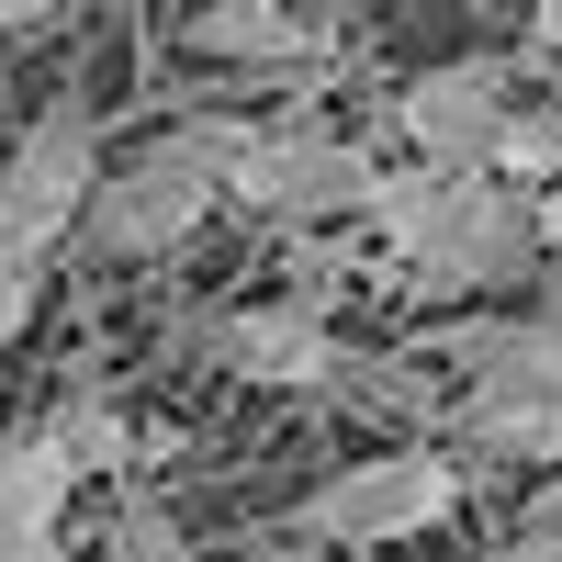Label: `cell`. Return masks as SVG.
Masks as SVG:
<instances>
[{
	"instance_id": "cell-20",
	"label": "cell",
	"mask_w": 562,
	"mask_h": 562,
	"mask_svg": "<svg viewBox=\"0 0 562 562\" xmlns=\"http://www.w3.org/2000/svg\"><path fill=\"white\" fill-rule=\"evenodd\" d=\"M315 23H349V12H383V0H304Z\"/></svg>"
},
{
	"instance_id": "cell-15",
	"label": "cell",
	"mask_w": 562,
	"mask_h": 562,
	"mask_svg": "<svg viewBox=\"0 0 562 562\" xmlns=\"http://www.w3.org/2000/svg\"><path fill=\"white\" fill-rule=\"evenodd\" d=\"M34 304H45V259H0V349L34 326Z\"/></svg>"
},
{
	"instance_id": "cell-18",
	"label": "cell",
	"mask_w": 562,
	"mask_h": 562,
	"mask_svg": "<svg viewBox=\"0 0 562 562\" xmlns=\"http://www.w3.org/2000/svg\"><path fill=\"white\" fill-rule=\"evenodd\" d=\"M529 45H540V57H562V0H529Z\"/></svg>"
},
{
	"instance_id": "cell-3",
	"label": "cell",
	"mask_w": 562,
	"mask_h": 562,
	"mask_svg": "<svg viewBox=\"0 0 562 562\" xmlns=\"http://www.w3.org/2000/svg\"><path fill=\"white\" fill-rule=\"evenodd\" d=\"M383 169H371L338 124L315 113H259L248 124V158H237V214L281 225V237H315V225H360Z\"/></svg>"
},
{
	"instance_id": "cell-5",
	"label": "cell",
	"mask_w": 562,
	"mask_h": 562,
	"mask_svg": "<svg viewBox=\"0 0 562 562\" xmlns=\"http://www.w3.org/2000/svg\"><path fill=\"white\" fill-rule=\"evenodd\" d=\"M450 506H461V461L439 439H394L371 461H338V473L293 506V529L326 540V551H394V540H428Z\"/></svg>"
},
{
	"instance_id": "cell-19",
	"label": "cell",
	"mask_w": 562,
	"mask_h": 562,
	"mask_svg": "<svg viewBox=\"0 0 562 562\" xmlns=\"http://www.w3.org/2000/svg\"><path fill=\"white\" fill-rule=\"evenodd\" d=\"M540 248L562 259V180H551V192H540Z\"/></svg>"
},
{
	"instance_id": "cell-17",
	"label": "cell",
	"mask_w": 562,
	"mask_h": 562,
	"mask_svg": "<svg viewBox=\"0 0 562 562\" xmlns=\"http://www.w3.org/2000/svg\"><path fill=\"white\" fill-rule=\"evenodd\" d=\"M484 562H562V529H506Z\"/></svg>"
},
{
	"instance_id": "cell-12",
	"label": "cell",
	"mask_w": 562,
	"mask_h": 562,
	"mask_svg": "<svg viewBox=\"0 0 562 562\" xmlns=\"http://www.w3.org/2000/svg\"><path fill=\"white\" fill-rule=\"evenodd\" d=\"M102 562H203V551H192V529H180L147 484H124L113 495V529H102Z\"/></svg>"
},
{
	"instance_id": "cell-22",
	"label": "cell",
	"mask_w": 562,
	"mask_h": 562,
	"mask_svg": "<svg viewBox=\"0 0 562 562\" xmlns=\"http://www.w3.org/2000/svg\"><path fill=\"white\" fill-rule=\"evenodd\" d=\"M34 562H68V540H57V551H34Z\"/></svg>"
},
{
	"instance_id": "cell-14",
	"label": "cell",
	"mask_w": 562,
	"mask_h": 562,
	"mask_svg": "<svg viewBox=\"0 0 562 562\" xmlns=\"http://www.w3.org/2000/svg\"><path fill=\"white\" fill-rule=\"evenodd\" d=\"M495 169L518 180V192H551V180H562V102H518V124H506Z\"/></svg>"
},
{
	"instance_id": "cell-8",
	"label": "cell",
	"mask_w": 562,
	"mask_h": 562,
	"mask_svg": "<svg viewBox=\"0 0 562 562\" xmlns=\"http://www.w3.org/2000/svg\"><path fill=\"white\" fill-rule=\"evenodd\" d=\"M180 338H192L214 371L259 383V394H326V383H338V360H349V338H338V326H326V304H304V293L180 315Z\"/></svg>"
},
{
	"instance_id": "cell-6",
	"label": "cell",
	"mask_w": 562,
	"mask_h": 562,
	"mask_svg": "<svg viewBox=\"0 0 562 562\" xmlns=\"http://www.w3.org/2000/svg\"><path fill=\"white\" fill-rule=\"evenodd\" d=\"M102 192V124L79 102H45L12 158H0V259H57L79 248V214Z\"/></svg>"
},
{
	"instance_id": "cell-11",
	"label": "cell",
	"mask_w": 562,
	"mask_h": 562,
	"mask_svg": "<svg viewBox=\"0 0 562 562\" xmlns=\"http://www.w3.org/2000/svg\"><path fill=\"white\" fill-rule=\"evenodd\" d=\"M79 450L57 428H23L12 450H0V562H34V551H57V518H68V495H79Z\"/></svg>"
},
{
	"instance_id": "cell-13",
	"label": "cell",
	"mask_w": 562,
	"mask_h": 562,
	"mask_svg": "<svg viewBox=\"0 0 562 562\" xmlns=\"http://www.w3.org/2000/svg\"><path fill=\"white\" fill-rule=\"evenodd\" d=\"M57 439L79 450V473H124V461H135V428H124V405H113L102 383H79V394L57 405Z\"/></svg>"
},
{
	"instance_id": "cell-2",
	"label": "cell",
	"mask_w": 562,
	"mask_h": 562,
	"mask_svg": "<svg viewBox=\"0 0 562 562\" xmlns=\"http://www.w3.org/2000/svg\"><path fill=\"white\" fill-rule=\"evenodd\" d=\"M248 124L259 113H192V124H169L158 147H135L124 169H102V192L79 214V259L135 270V259H169L180 237H203L214 214H237Z\"/></svg>"
},
{
	"instance_id": "cell-1",
	"label": "cell",
	"mask_w": 562,
	"mask_h": 562,
	"mask_svg": "<svg viewBox=\"0 0 562 562\" xmlns=\"http://www.w3.org/2000/svg\"><path fill=\"white\" fill-rule=\"evenodd\" d=\"M360 225L394 248V270L428 304H484L506 281H529V259H551L540 248V192H518L506 169H428V158H405V169H383V192H371Z\"/></svg>"
},
{
	"instance_id": "cell-9",
	"label": "cell",
	"mask_w": 562,
	"mask_h": 562,
	"mask_svg": "<svg viewBox=\"0 0 562 562\" xmlns=\"http://www.w3.org/2000/svg\"><path fill=\"white\" fill-rule=\"evenodd\" d=\"M315 405L371 416V428H405V439H439V428H450V405H461V383H450L428 349H349V360H338V383H326Z\"/></svg>"
},
{
	"instance_id": "cell-21",
	"label": "cell",
	"mask_w": 562,
	"mask_h": 562,
	"mask_svg": "<svg viewBox=\"0 0 562 562\" xmlns=\"http://www.w3.org/2000/svg\"><path fill=\"white\" fill-rule=\"evenodd\" d=\"M102 12H147V0H102Z\"/></svg>"
},
{
	"instance_id": "cell-16",
	"label": "cell",
	"mask_w": 562,
	"mask_h": 562,
	"mask_svg": "<svg viewBox=\"0 0 562 562\" xmlns=\"http://www.w3.org/2000/svg\"><path fill=\"white\" fill-rule=\"evenodd\" d=\"M68 12H90V0H0V45H34V34H57Z\"/></svg>"
},
{
	"instance_id": "cell-7",
	"label": "cell",
	"mask_w": 562,
	"mask_h": 562,
	"mask_svg": "<svg viewBox=\"0 0 562 562\" xmlns=\"http://www.w3.org/2000/svg\"><path fill=\"white\" fill-rule=\"evenodd\" d=\"M518 57H495V45H473V57H439V68H416L394 90V135L428 169H495L506 147V124H518Z\"/></svg>"
},
{
	"instance_id": "cell-4",
	"label": "cell",
	"mask_w": 562,
	"mask_h": 562,
	"mask_svg": "<svg viewBox=\"0 0 562 562\" xmlns=\"http://www.w3.org/2000/svg\"><path fill=\"white\" fill-rule=\"evenodd\" d=\"M450 439H473L484 461H518V473H562V304L506 315L495 360L450 405Z\"/></svg>"
},
{
	"instance_id": "cell-10",
	"label": "cell",
	"mask_w": 562,
	"mask_h": 562,
	"mask_svg": "<svg viewBox=\"0 0 562 562\" xmlns=\"http://www.w3.org/2000/svg\"><path fill=\"white\" fill-rule=\"evenodd\" d=\"M192 57L248 68V79H304L326 57V23L293 12V0H203L192 12Z\"/></svg>"
}]
</instances>
